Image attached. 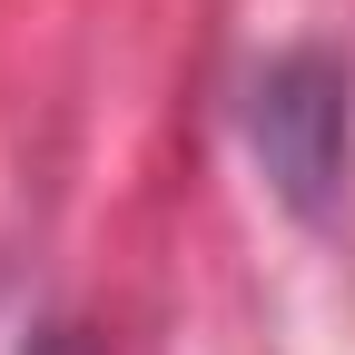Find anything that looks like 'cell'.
<instances>
[{
    "label": "cell",
    "instance_id": "obj_1",
    "mask_svg": "<svg viewBox=\"0 0 355 355\" xmlns=\"http://www.w3.org/2000/svg\"><path fill=\"white\" fill-rule=\"evenodd\" d=\"M247 128H257V158L277 178V198L296 217H326L336 188H345V139H355V109H345V69L296 50L257 79L247 99Z\"/></svg>",
    "mask_w": 355,
    "mask_h": 355
}]
</instances>
